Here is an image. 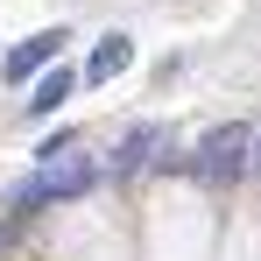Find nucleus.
I'll use <instances>...</instances> for the list:
<instances>
[{"mask_svg": "<svg viewBox=\"0 0 261 261\" xmlns=\"http://www.w3.org/2000/svg\"><path fill=\"white\" fill-rule=\"evenodd\" d=\"M92 184H99V163H92V155H78V148L49 155V148H43V170L29 176L21 205H43V198H78V191H92Z\"/></svg>", "mask_w": 261, "mask_h": 261, "instance_id": "f257e3e1", "label": "nucleus"}, {"mask_svg": "<svg viewBox=\"0 0 261 261\" xmlns=\"http://www.w3.org/2000/svg\"><path fill=\"white\" fill-rule=\"evenodd\" d=\"M247 141H254V134L240 127V120H226L219 134H205V141H198V176H205V184H233V176L247 170Z\"/></svg>", "mask_w": 261, "mask_h": 261, "instance_id": "f03ea898", "label": "nucleus"}, {"mask_svg": "<svg viewBox=\"0 0 261 261\" xmlns=\"http://www.w3.org/2000/svg\"><path fill=\"white\" fill-rule=\"evenodd\" d=\"M57 49H64V29H43V36H29V43H14L7 57H0V78H7V85L36 78V71H43V64L57 57Z\"/></svg>", "mask_w": 261, "mask_h": 261, "instance_id": "7ed1b4c3", "label": "nucleus"}, {"mask_svg": "<svg viewBox=\"0 0 261 261\" xmlns=\"http://www.w3.org/2000/svg\"><path fill=\"white\" fill-rule=\"evenodd\" d=\"M127 64H134V43H127V36H106V43L92 49V64H85V78H92V85H113V78H120V71H127Z\"/></svg>", "mask_w": 261, "mask_h": 261, "instance_id": "20e7f679", "label": "nucleus"}, {"mask_svg": "<svg viewBox=\"0 0 261 261\" xmlns=\"http://www.w3.org/2000/svg\"><path fill=\"white\" fill-rule=\"evenodd\" d=\"M155 141H163V127H155V120H141V127H134L127 141H120V155H113V170H120V176H127V170H141Z\"/></svg>", "mask_w": 261, "mask_h": 261, "instance_id": "39448f33", "label": "nucleus"}, {"mask_svg": "<svg viewBox=\"0 0 261 261\" xmlns=\"http://www.w3.org/2000/svg\"><path fill=\"white\" fill-rule=\"evenodd\" d=\"M71 99V71H43V85H36V99H29V113H57Z\"/></svg>", "mask_w": 261, "mask_h": 261, "instance_id": "423d86ee", "label": "nucleus"}]
</instances>
